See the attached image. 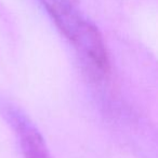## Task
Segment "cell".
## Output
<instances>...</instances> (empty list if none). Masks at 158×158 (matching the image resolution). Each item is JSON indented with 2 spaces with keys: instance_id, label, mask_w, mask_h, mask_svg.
<instances>
[{
  "instance_id": "cell-1",
  "label": "cell",
  "mask_w": 158,
  "mask_h": 158,
  "mask_svg": "<svg viewBox=\"0 0 158 158\" xmlns=\"http://www.w3.org/2000/svg\"><path fill=\"white\" fill-rule=\"evenodd\" d=\"M56 26L74 44L89 68L99 77L110 72V60L103 39L94 24L70 0H39Z\"/></svg>"
},
{
  "instance_id": "cell-2",
  "label": "cell",
  "mask_w": 158,
  "mask_h": 158,
  "mask_svg": "<svg viewBox=\"0 0 158 158\" xmlns=\"http://www.w3.org/2000/svg\"><path fill=\"white\" fill-rule=\"evenodd\" d=\"M4 115L17 135L24 158H53L41 133L20 110L9 106Z\"/></svg>"
}]
</instances>
